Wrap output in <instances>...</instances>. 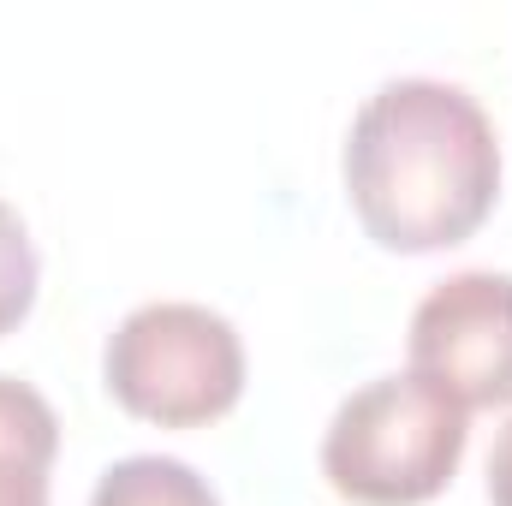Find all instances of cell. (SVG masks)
Instances as JSON below:
<instances>
[{
	"instance_id": "6da1fadb",
	"label": "cell",
	"mask_w": 512,
	"mask_h": 506,
	"mask_svg": "<svg viewBox=\"0 0 512 506\" xmlns=\"http://www.w3.org/2000/svg\"><path fill=\"white\" fill-rule=\"evenodd\" d=\"M346 197L382 251L465 245L501 197V137L483 102L441 78L382 84L346 131Z\"/></svg>"
},
{
	"instance_id": "3957f363",
	"label": "cell",
	"mask_w": 512,
	"mask_h": 506,
	"mask_svg": "<svg viewBox=\"0 0 512 506\" xmlns=\"http://www.w3.org/2000/svg\"><path fill=\"white\" fill-rule=\"evenodd\" d=\"M108 393L131 417L161 429H203L227 417L245 393L239 328L209 304H143L108 340Z\"/></svg>"
},
{
	"instance_id": "8992f818",
	"label": "cell",
	"mask_w": 512,
	"mask_h": 506,
	"mask_svg": "<svg viewBox=\"0 0 512 506\" xmlns=\"http://www.w3.org/2000/svg\"><path fill=\"white\" fill-rule=\"evenodd\" d=\"M90 506H221V501H215L209 477H197L185 459L131 453V459L102 471Z\"/></svg>"
},
{
	"instance_id": "ba28073f",
	"label": "cell",
	"mask_w": 512,
	"mask_h": 506,
	"mask_svg": "<svg viewBox=\"0 0 512 506\" xmlns=\"http://www.w3.org/2000/svg\"><path fill=\"white\" fill-rule=\"evenodd\" d=\"M489 501L512 506V423L495 435V453H489Z\"/></svg>"
},
{
	"instance_id": "277c9868",
	"label": "cell",
	"mask_w": 512,
	"mask_h": 506,
	"mask_svg": "<svg viewBox=\"0 0 512 506\" xmlns=\"http://www.w3.org/2000/svg\"><path fill=\"white\" fill-rule=\"evenodd\" d=\"M411 376L447 393L465 417L512 405V274L465 268L411 310Z\"/></svg>"
},
{
	"instance_id": "52a82bcc",
	"label": "cell",
	"mask_w": 512,
	"mask_h": 506,
	"mask_svg": "<svg viewBox=\"0 0 512 506\" xmlns=\"http://www.w3.org/2000/svg\"><path fill=\"white\" fill-rule=\"evenodd\" d=\"M36 245L12 203H0V334H12L36 304Z\"/></svg>"
},
{
	"instance_id": "7a4b0ae2",
	"label": "cell",
	"mask_w": 512,
	"mask_h": 506,
	"mask_svg": "<svg viewBox=\"0 0 512 506\" xmlns=\"http://www.w3.org/2000/svg\"><path fill=\"white\" fill-rule=\"evenodd\" d=\"M471 423L423 376H376L340 399L322 435V477L352 506H423L435 501L459 459Z\"/></svg>"
},
{
	"instance_id": "5b68a950",
	"label": "cell",
	"mask_w": 512,
	"mask_h": 506,
	"mask_svg": "<svg viewBox=\"0 0 512 506\" xmlns=\"http://www.w3.org/2000/svg\"><path fill=\"white\" fill-rule=\"evenodd\" d=\"M60 453L54 405L18 376H0V506H48V465Z\"/></svg>"
}]
</instances>
